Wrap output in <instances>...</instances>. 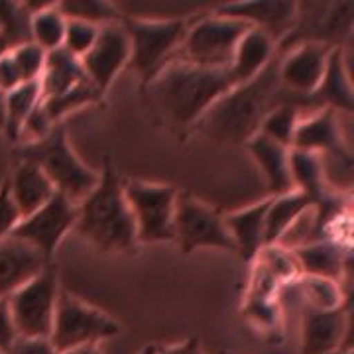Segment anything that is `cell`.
Wrapping results in <instances>:
<instances>
[{
	"instance_id": "44",
	"label": "cell",
	"mask_w": 354,
	"mask_h": 354,
	"mask_svg": "<svg viewBox=\"0 0 354 354\" xmlns=\"http://www.w3.org/2000/svg\"><path fill=\"white\" fill-rule=\"evenodd\" d=\"M218 354H234V353H228V351H221Z\"/></svg>"
},
{
	"instance_id": "11",
	"label": "cell",
	"mask_w": 354,
	"mask_h": 354,
	"mask_svg": "<svg viewBox=\"0 0 354 354\" xmlns=\"http://www.w3.org/2000/svg\"><path fill=\"white\" fill-rule=\"evenodd\" d=\"M174 242H177L179 250L185 256L199 248L236 252V246L225 225V215L187 191L177 193Z\"/></svg>"
},
{
	"instance_id": "10",
	"label": "cell",
	"mask_w": 354,
	"mask_h": 354,
	"mask_svg": "<svg viewBox=\"0 0 354 354\" xmlns=\"http://www.w3.org/2000/svg\"><path fill=\"white\" fill-rule=\"evenodd\" d=\"M177 193L174 185L124 179V195L136 225L138 244L174 242Z\"/></svg>"
},
{
	"instance_id": "14",
	"label": "cell",
	"mask_w": 354,
	"mask_h": 354,
	"mask_svg": "<svg viewBox=\"0 0 354 354\" xmlns=\"http://www.w3.org/2000/svg\"><path fill=\"white\" fill-rule=\"evenodd\" d=\"M335 48L321 44H297L278 51V75L281 87L293 97L311 99L319 87L330 51Z\"/></svg>"
},
{
	"instance_id": "17",
	"label": "cell",
	"mask_w": 354,
	"mask_h": 354,
	"mask_svg": "<svg viewBox=\"0 0 354 354\" xmlns=\"http://www.w3.org/2000/svg\"><path fill=\"white\" fill-rule=\"evenodd\" d=\"M342 116L344 114L335 113L329 109H317L307 116H301L293 134L291 150L323 156L341 148H348L351 138L344 132Z\"/></svg>"
},
{
	"instance_id": "27",
	"label": "cell",
	"mask_w": 354,
	"mask_h": 354,
	"mask_svg": "<svg viewBox=\"0 0 354 354\" xmlns=\"http://www.w3.org/2000/svg\"><path fill=\"white\" fill-rule=\"evenodd\" d=\"M313 207V201L301 191H290L278 197H270V207L266 213V246H278L290 227Z\"/></svg>"
},
{
	"instance_id": "36",
	"label": "cell",
	"mask_w": 354,
	"mask_h": 354,
	"mask_svg": "<svg viewBox=\"0 0 354 354\" xmlns=\"http://www.w3.org/2000/svg\"><path fill=\"white\" fill-rule=\"evenodd\" d=\"M99 30H101V26L88 24L83 20H67L62 48L69 51L71 55H75L77 59H81L95 46V41L99 38Z\"/></svg>"
},
{
	"instance_id": "3",
	"label": "cell",
	"mask_w": 354,
	"mask_h": 354,
	"mask_svg": "<svg viewBox=\"0 0 354 354\" xmlns=\"http://www.w3.org/2000/svg\"><path fill=\"white\" fill-rule=\"evenodd\" d=\"M75 230L101 252H132L138 246L124 179L116 174L111 158H104L95 189L77 203Z\"/></svg>"
},
{
	"instance_id": "45",
	"label": "cell",
	"mask_w": 354,
	"mask_h": 354,
	"mask_svg": "<svg viewBox=\"0 0 354 354\" xmlns=\"http://www.w3.org/2000/svg\"><path fill=\"white\" fill-rule=\"evenodd\" d=\"M0 32H2V18H0Z\"/></svg>"
},
{
	"instance_id": "18",
	"label": "cell",
	"mask_w": 354,
	"mask_h": 354,
	"mask_svg": "<svg viewBox=\"0 0 354 354\" xmlns=\"http://www.w3.org/2000/svg\"><path fill=\"white\" fill-rule=\"evenodd\" d=\"M297 262L301 276H313V278H325L344 281L351 278V252L339 248L337 244L329 241H315L290 250Z\"/></svg>"
},
{
	"instance_id": "23",
	"label": "cell",
	"mask_w": 354,
	"mask_h": 354,
	"mask_svg": "<svg viewBox=\"0 0 354 354\" xmlns=\"http://www.w3.org/2000/svg\"><path fill=\"white\" fill-rule=\"evenodd\" d=\"M6 179L20 221L36 213L39 207H44L57 193L46 174L28 162H16L14 171Z\"/></svg>"
},
{
	"instance_id": "35",
	"label": "cell",
	"mask_w": 354,
	"mask_h": 354,
	"mask_svg": "<svg viewBox=\"0 0 354 354\" xmlns=\"http://www.w3.org/2000/svg\"><path fill=\"white\" fill-rule=\"evenodd\" d=\"M246 319L250 327L258 333H262L266 341L278 342V333H281V309H279V299H252L246 301L244 307Z\"/></svg>"
},
{
	"instance_id": "26",
	"label": "cell",
	"mask_w": 354,
	"mask_h": 354,
	"mask_svg": "<svg viewBox=\"0 0 354 354\" xmlns=\"http://www.w3.org/2000/svg\"><path fill=\"white\" fill-rule=\"evenodd\" d=\"M87 79L85 69L81 65V59L71 55L64 48L48 51L46 53V65L39 77V88H41V99L57 97L69 88L77 87Z\"/></svg>"
},
{
	"instance_id": "22",
	"label": "cell",
	"mask_w": 354,
	"mask_h": 354,
	"mask_svg": "<svg viewBox=\"0 0 354 354\" xmlns=\"http://www.w3.org/2000/svg\"><path fill=\"white\" fill-rule=\"evenodd\" d=\"M313 102L317 104V109H329L344 116L353 114V83L346 67L344 50L341 48L330 51L323 79L313 93Z\"/></svg>"
},
{
	"instance_id": "1",
	"label": "cell",
	"mask_w": 354,
	"mask_h": 354,
	"mask_svg": "<svg viewBox=\"0 0 354 354\" xmlns=\"http://www.w3.org/2000/svg\"><path fill=\"white\" fill-rule=\"evenodd\" d=\"M234 85L228 69H211L174 59L142 91L150 111L183 142L207 111Z\"/></svg>"
},
{
	"instance_id": "34",
	"label": "cell",
	"mask_w": 354,
	"mask_h": 354,
	"mask_svg": "<svg viewBox=\"0 0 354 354\" xmlns=\"http://www.w3.org/2000/svg\"><path fill=\"white\" fill-rule=\"evenodd\" d=\"M301 113H304V109L297 104H281L266 116L264 122L260 124L258 134L274 140V142H278V144L291 150L293 134H295L297 122L301 118Z\"/></svg>"
},
{
	"instance_id": "16",
	"label": "cell",
	"mask_w": 354,
	"mask_h": 354,
	"mask_svg": "<svg viewBox=\"0 0 354 354\" xmlns=\"http://www.w3.org/2000/svg\"><path fill=\"white\" fill-rule=\"evenodd\" d=\"M213 12L234 18L250 28L266 32L276 44L288 36L295 22L297 2H281V0H256V2H232L221 4Z\"/></svg>"
},
{
	"instance_id": "30",
	"label": "cell",
	"mask_w": 354,
	"mask_h": 354,
	"mask_svg": "<svg viewBox=\"0 0 354 354\" xmlns=\"http://www.w3.org/2000/svg\"><path fill=\"white\" fill-rule=\"evenodd\" d=\"M299 299L307 307L321 309V311H333L341 309L344 305H351L348 290L333 279L313 278V276H299L293 281Z\"/></svg>"
},
{
	"instance_id": "6",
	"label": "cell",
	"mask_w": 354,
	"mask_h": 354,
	"mask_svg": "<svg viewBox=\"0 0 354 354\" xmlns=\"http://www.w3.org/2000/svg\"><path fill=\"white\" fill-rule=\"evenodd\" d=\"M250 26L221 14H203L191 18L187 34L176 59L211 69H228L234 50Z\"/></svg>"
},
{
	"instance_id": "21",
	"label": "cell",
	"mask_w": 354,
	"mask_h": 354,
	"mask_svg": "<svg viewBox=\"0 0 354 354\" xmlns=\"http://www.w3.org/2000/svg\"><path fill=\"white\" fill-rule=\"evenodd\" d=\"M244 146L254 158L256 165L260 167L270 197H278L293 191L290 174V148L266 138L262 134L252 136Z\"/></svg>"
},
{
	"instance_id": "33",
	"label": "cell",
	"mask_w": 354,
	"mask_h": 354,
	"mask_svg": "<svg viewBox=\"0 0 354 354\" xmlns=\"http://www.w3.org/2000/svg\"><path fill=\"white\" fill-rule=\"evenodd\" d=\"M59 12L67 20H83L88 24L104 26L120 22L122 14L111 2L101 0H71V2H57Z\"/></svg>"
},
{
	"instance_id": "9",
	"label": "cell",
	"mask_w": 354,
	"mask_h": 354,
	"mask_svg": "<svg viewBox=\"0 0 354 354\" xmlns=\"http://www.w3.org/2000/svg\"><path fill=\"white\" fill-rule=\"evenodd\" d=\"M120 330L122 327L113 317L62 291L55 307L50 342L57 353L65 354L81 346L113 339L120 335Z\"/></svg>"
},
{
	"instance_id": "41",
	"label": "cell",
	"mask_w": 354,
	"mask_h": 354,
	"mask_svg": "<svg viewBox=\"0 0 354 354\" xmlns=\"http://www.w3.org/2000/svg\"><path fill=\"white\" fill-rule=\"evenodd\" d=\"M65 354H101L99 346L97 344H88V346H81V348H75V351H69Z\"/></svg>"
},
{
	"instance_id": "12",
	"label": "cell",
	"mask_w": 354,
	"mask_h": 354,
	"mask_svg": "<svg viewBox=\"0 0 354 354\" xmlns=\"http://www.w3.org/2000/svg\"><path fill=\"white\" fill-rule=\"evenodd\" d=\"M77 203L55 193L36 213L22 218L12 232V239L24 242L46 260L53 262V254L59 248L69 230L75 228Z\"/></svg>"
},
{
	"instance_id": "4",
	"label": "cell",
	"mask_w": 354,
	"mask_h": 354,
	"mask_svg": "<svg viewBox=\"0 0 354 354\" xmlns=\"http://www.w3.org/2000/svg\"><path fill=\"white\" fill-rule=\"evenodd\" d=\"M14 158L16 162H28L41 169L55 191L73 203L83 201L99 181V174L73 150L65 122L55 124L44 138L20 142L14 148Z\"/></svg>"
},
{
	"instance_id": "5",
	"label": "cell",
	"mask_w": 354,
	"mask_h": 354,
	"mask_svg": "<svg viewBox=\"0 0 354 354\" xmlns=\"http://www.w3.org/2000/svg\"><path fill=\"white\" fill-rule=\"evenodd\" d=\"M122 26L130 38V67L142 79V87L150 83L153 75L174 62L181 41L187 34L191 18H165L144 20L134 16H122Z\"/></svg>"
},
{
	"instance_id": "47",
	"label": "cell",
	"mask_w": 354,
	"mask_h": 354,
	"mask_svg": "<svg viewBox=\"0 0 354 354\" xmlns=\"http://www.w3.org/2000/svg\"><path fill=\"white\" fill-rule=\"evenodd\" d=\"M337 354H342V353H337Z\"/></svg>"
},
{
	"instance_id": "29",
	"label": "cell",
	"mask_w": 354,
	"mask_h": 354,
	"mask_svg": "<svg viewBox=\"0 0 354 354\" xmlns=\"http://www.w3.org/2000/svg\"><path fill=\"white\" fill-rule=\"evenodd\" d=\"M30 10V36L41 50L53 51L64 46L67 18L59 12L57 4H26Z\"/></svg>"
},
{
	"instance_id": "24",
	"label": "cell",
	"mask_w": 354,
	"mask_h": 354,
	"mask_svg": "<svg viewBox=\"0 0 354 354\" xmlns=\"http://www.w3.org/2000/svg\"><path fill=\"white\" fill-rule=\"evenodd\" d=\"M278 53V44L270 38L266 32L258 28H248L239 41L232 62H230V75L236 85L250 81L258 73H262Z\"/></svg>"
},
{
	"instance_id": "25",
	"label": "cell",
	"mask_w": 354,
	"mask_h": 354,
	"mask_svg": "<svg viewBox=\"0 0 354 354\" xmlns=\"http://www.w3.org/2000/svg\"><path fill=\"white\" fill-rule=\"evenodd\" d=\"M46 65V51L34 41L20 44L0 55V91L8 93L12 88L36 83Z\"/></svg>"
},
{
	"instance_id": "7",
	"label": "cell",
	"mask_w": 354,
	"mask_h": 354,
	"mask_svg": "<svg viewBox=\"0 0 354 354\" xmlns=\"http://www.w3.org/2000/svg\"><path fill=\"white\" fill-rule=\"evenodd\" d=\"M59 293V270L53 262L14 291L8 307L16 337L50 339Z\"/></svg>"
},
{
	"instance_id": "37",
	"label": "cell",
	"mask_w": 354,
	"mask_h": 354,
	"mask_svg": "<svg viewBox=\"0 0 354 354\" xmlns=\"http://www.w3.org/2000/svg\"><path fill=\"white\" fill-rule=\"evenodd\" d=\"M18 223H20V215H18V209L10 197L8 179H4L0 183V242L12 236Z\"/></svg>"
},
{
	"instance_id": "28",
	"label": "cell",
	"mask_w": 354,
	"mask_h": 354,
	"mask_svg": "<svg viewBox=\"0 0 354 354\" xmlns=\"http://www.w3.org/2000/svg\"><path fill=\"white\" fill-rule=\"evenodd\" d=\"M290 174L293 189L307 195L313 201V205L327 199L330 193H335L333 189H329V185L325 181L319 153L290 150Z\"/></svg>"
},
{
	"instance_id": "32",
	"label": "cell",
	"mask_w": 354,
	"mask_h": 354,
	"mask_svg": "<svg viewBox=\"0 0 354 354\" xmlns=\"http://www.w3.org/2000/svg\"><path fill=\"white\" fill-rule=\"evenodd\" d=\"M101 102L102 93H99L88 79H85L77 87L69 88L57 97L41 99V106L51 120V124H59V122H64L65 116L69 113L85 109V106H93V104H101Z\"/></svg>"
},
{
	"instance_id": "46",
	"label": "cell",
	"mask_w": 354,
	"mask_h": 354,
	"mask_svg": "<svg viewBox=\"0 0 354 354\" xmlns=\"http://www.w3.org/2000/svg\"><path fill=\"white\" fill-rule=\"evenodd\" d=\"M342 354H353V351H348V353H342Z\"/></svg>"
},
{
	"instance_id": "43",
	"label": "cell",
	"mask_w": 354,
	"mask_h": 354,
	"mask_svg": "<svg viewBox=\"0 0 354 354\" xmlns=\"http://www.w3.org/2000/svg\"><path fill=\"white\" fill-rule=\"evenodd\" d=\"M156 351H158V346H156V344H150V346H146L140 354H156Z\"/></svg>"
},
{
	"instance_id": "38",
	"label": "cell",
	"mask_w": 354,
	"mask_h": 354,
	"mask_svg": "<svg viewBox=\"0 0 354 354\" xmlns=\"http://www.w3.org/2000/svg\"><path fill=\"white\" fill-rule=\"evenodd\" d=\"M16 339L18 337H16V330H14L8 297H4V299H0V354H8Z\"/></svg>"
},
{
	"instance_id": "31",
	"label": "cell",
	"mask_w": 354,
	"mask_h": 354,
	"mask_svg": "<svg viewBox=\"0 0 354 354\" xmlns=\"http://www.w3.org/2000/svg\"><path fill=\"white\" fill-rule=\"evenodd\" d=\"M41 101V88L39 81L36 83H26L20 87L12 88L6 93V106H4V122L2 130L6 138L18 142L22 128H24L28 116L36 109Z\"/></svg>"
},
{
	"instance_id": "2",
	"label": "cell",
	"mask_w": 354,
	"mask_h": 354,
	"mask_svg": "<svg viewBox=\"0 0 354 354\" xmlns=\"http://www.w3.org/2000/svg\"><path fill=\"white\" fill-rule=\"evenodd\" d=\"M281 104H297L304 111H317L311 99H299L281 87L278 75V53L262 73L234 85L207 111L195 130L207 138L228 146H244L258 134L260 124Z\"/></svg>"
},
{
	"instance_id": "8",
	"label": "cell",
	"mask_w": 354,
	"mask_h": 354,
	"mask_svg": "<svg viewBox=\"0 0 354 354\" xmlns=\"http://www.w3.org/2000/svg\"><path fill=\"white\" fill-rule=\"evenodd\" d=\"M354 30V2H297L295 22L278 44L286 51L297 44H321L344 50Z\"/></svg>"
},
{
	"instance_id": "42",
	"label": "cell",
	"mask_w": 354,
	"mask_h": 354,
	"mask_svg": "<svg viewBox=\"0 0 354 354\" xmlns=\"http://www.w3.org/2000/svg\"><path fill=\"white\" fill-rule=\"evenodd\" d=\"M4 106H6V93L0 91V128H2V122H4Z\"/></svg>"
},
{
	"instance_id": "19",
	"label": "cell",
	"mask_w": 354,
	"mask_h": 354,
	"mask_svg": "<svg viewBox=\"0 0 354 354\" xmlns=\"http://www.w3.org/2000/svg\"><path fill=\"white\" fill-rule=\"evenodd\" d=\"M268 207H270V197L225 215V225L236 246V254L246 264H252L254 258L266 246L264 234Z\"/></svg>"
},
{
	"instance_id": "20",
	"label": "cell",
	"mask_w": 354,
	"mask_h": 354,
	"mask_svg": "<svg viewBox=\"0 0 354 354\" xmlns=\"http://www.w3.org/2000/svg\"><path fill=\"white\" fill-rule=\"evenodd\" d=\"M48 264L51 262H46L36 250L12 236L0 242V299L10 297Z\"/></svg>"
},
{
	"instance_id": "15",
	"label": "cell",
	"mask_w": 354,
	"mask_h": 354,
	"mask_svg": "<svg viewBox=\"0 0 354 354\" xmlns=\"http://www.w3.org/2000/svg\"><path fill=\"white\" fill-rule=\"evenodd\" d=\"M130 38L122 22L101 26L99 38L88 50L85 57H81V65L85 69L87 79L97 87L99 93H106L113 85L116 75L130 64Z\"/></svg>"
},
{
	"instance_id": "13",
	"label": "cell",
	"mask_w": 354,
	"mask_h": 354,
	"mask_svg": "<svg viewBox=\"0 0 354 354\" xmlns=\"http://www.w3.org/2000/svg\"><path fill=\"white\" fill-rule=\"evenodd\" d=\"M351 305L321 311L304 305L301 309V344L299 354L348 353L353 337Z\"/></svg>"
},
{
	"instance_id": "40",
	"label": "cell",
	"mask_w": 354,
	"mask_h": 354,
	"mask_svg": "<svg viewBox=\"0 0 354 354\" xmlns=\"http://www.w3.org/2000/svg\"><path fill=\"white\" fill-rule=\"evenodd\" d=\"M156 354H203L201 341H199V337H191V339H187L185 342L174 344V346H167V348H160V346H158Z\"/></svg>"
},
{
	"instance_id": "39",
	"label": "cell",
	"mask_w": 354,
	"mask_h": 354,
	"mask_svg": "<svg viewBox=\"0 0 354 354\" xmlns=\"http://www.w3.org/2000/svg\"><path fill=\"white\" fill-rule=\"evenodd\" d=\"M8 354H59L50 339H16Z\"/></svg>"
}]
</instances>
